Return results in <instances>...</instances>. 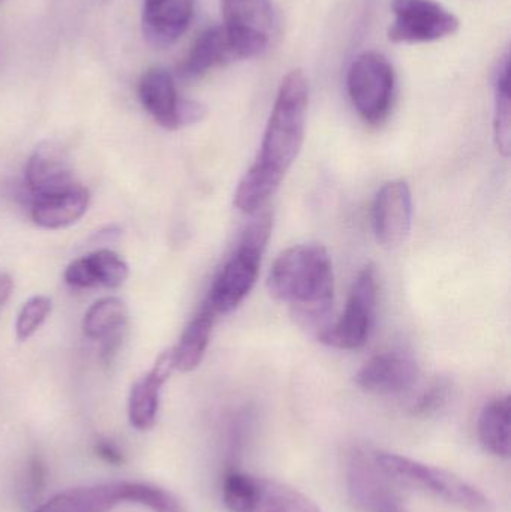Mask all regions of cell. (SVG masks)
Masks as SVG:
<instances>
[{"mask_svg":"<svg viewBox=\"0 0 511 512\" xmlns=\"http://www.w3.org/2000/svg\"><path fill=\"white\" fill-rule=\"evenodd\" d=\"M276 300L288 303L305 325L320 322L332 309L335 276L332 259L320 245H299L276 258L267 279Z\"/></svg>","mask_w":511,"mask_h":512,"instance_id":"obj_1","label":"cell"},{"mask_svg":"<svg viewBox=\"0 0 511 512\" xmlns=\"http://www.w3.org/2000/svg\"><path fill=\"white\" fill-rule=\"evenodd\" d=\"M309 86L300 69L285 75L267 122L257 164L284 177L305 141Z\"/></svg>","mask_w":511,"mask_h":512,"instance_id":"obj_2","label":"cell"},{"mask_svg":"<svg viewBox=\"0 0 511 512\" xmlns=\"http://www.w3.org/2000/svg\"><path fill=\"white\" fill-rule=\"evenodd\" d=\"M372 457L381 472L395 483L429 493L461 510L494 512V504L482 490L446 469L389 451H374Z\"/></svg>","mask_w":511,"mask_h":512,"instance_id":"obj_3","label":"cell"},{"mask_svg":"<svg viewBox=\"0 0 511 512\" xmlns=\"http://www.w3.org/2000/svg\"><path fill=\"white\" fill-rule=\"evenodd\" d=\"M272 224L270 213H263L252 222L243 234L239 248L216 277L206 300L216 315L233 312L254 288L264 249L272 234Z\"/></svg>","mask_w":511,"mask_h":512,"instance_id":"obj_4","label":"cell"},{"mask_svg":"<svg viewBox=\"0 0 511 512\" xmlns=\"http://www.w3.org/2000/svg\"><path fill=\"white\" fill-rule=\"evenodd\" d=\"M126 502L143 505L153 512H186L179 499L167 490L131 481L68 490L54 496L35 512H108Z\"/></svg>","mask_w":511,"mask_h":512,"instance_id":"obj_5","label":"cell"},{"mask_svg":"<svg viewBox=\"0 0 511 512\" xmlns=\"http://www.w3.org/2000/svg\"><path fill=\"white\" fill-rule=\"evenodd\" d=\"M222 501L230 512H323L288 484L234 468L222 480Z\"/></svg>","mask_w":511,"mask_h":512,"instance_id":"obj_6","label":"cell"},{"mask_svg":"<svg viewBox=\"0 0 511 512\" xmlns=\"http://www.w3.org/2000/svg\"><path fill=\"white\" fill-rule=\"evenodd\" d=\"M395 86L392 63L377 51L359 54L348 69V95L359 116L369 125H381L387 119Z\"/></svg>","mask_w":511,"mask_h":512,"instance_id":"obj_7","label":"cell"},{"mask_svg":"<svg viewBox=\"0 0 511 512\" xmlns=\"http://www.w3.org/2000/svg\"><path fill=\"white\" fill-rule=\"evenodd\" d=\"M377 295V271L374 265L369 264L357 276L341 318L318 334L320 342L347 351L365 346L371 334Z\"/></svg>","mask_w":511,"mask_h":512,"instance_id":"obj_8","label":"cell"},{"mask_svg":"<svg viewBox=\"0 0 511 512\" xmlns=\"http://www.w3.org/2000/svg\"><path fill=\"white\" fill-rule=\"evenodd\" d=\"M221 9L236 59L263 56L275 32L272 0H221Z\"/></svg>","mask_w":511,"mask_h":512,"instance_id":"obj_9","label":"cell"},{"mask_svg":"<svg viewBox=\"0 0 511 512\" xmlns=\"http://www.w3.org/2000/svg\"><path fill=\"white\" fill-rule=\"evenodd\" d=\"M390 41L396 44H423L455 35L461 26L450 9L435 0H393Z\"/></svg>","mask_w":511,"mask_h":512,"instance_id":"obj_10","label":"cell"},{"mask_svg":"<svg viewBox=\"0 0 511 512\" xmlns=\"http://www.w3.org/2000/svg\"><path fill=\"white\" fill-rule=\"evenodd\" d=\"M347 486L351 501L363 512H408L392 480L381 472L374 457L354 450L347 463Z\"/></svg>","mask_w":511,"mask_h":512,"instance_id":"obj_11","label":"cell"},{"mask_svg":"<svg viewBox=\"0 0 511 512\" xmlns=\"http://www.w3.org/2000/svg\"><path fill=\"white\" fill-rule=\"evenodd\" d=\"M375 237L383 248L405 243L413 225V197L405 180H392L378 192L372 210Z\"/></svg>","mask_w":511,"mask_h":512,"instance_id":"obj_12","label":"cell"},{"mask_svg":"<svg viewBox=\"0 0 511 512\" xmlns=\"http://www.w3.org/2000/svg\"><path fill=\"white\" fill-rule=\"evenodd\" d=\"M419 378V366L405 352H384L363 364L356 376L362 390L381 396L401 394L414 387Z\"/></svg>","mask_w":511,"mask_h":512,"instance_id":"obj_13","label":"cell"},{"mask_svg":"<svg viewBox=\"0 0 511 512\" xmlns=\"http://www.w3.org/2000/svg\"><path fill=\"white\" fill-rule=\"evenodd\" d=\"M26 185L35 198L77 185L68 152L56 141H42L27 161Z\"/></svg>","mask_w":511,"mask_h":512,"instance_id":"obj_14","label":"cell"},{"mask_svg":"<svg viewBox=\"0 0 511 512\" xmlns=\"http://www.w3.org/2000/svg\"><path fill=\"white\" fill-rule=\"evenodd\" d=\"M194 0H144L143 33L155 48L176 44L194 18Z\"/></svg>","mask_w":511,"mask_h":512,"instance_id":"obj_15","label":"cell"},{"mask_svg":"<svg viewBox=\"0 0 511 512\" xmlns=\"http://www.w3.org/2000/svg\"><path fill=\"white\" fill-rule=\"evenodd\" d=\"M173 370V351L165 349L156 358L152 370L132 385L128 403V415L132 427L138 430H149L155 426L159 396Z\"/></svg>","mask_w":511,"mask_h":512,"instance_id":"obj_16","label":"cell"},{"mask_svg":"<svg viewBox=\"0 0 511 512\" xmlns=\"http://www.w3.org/2000/svg\"><path fill=\"white\" fill-rule=\"evenodd\" d=\"M138 98L144 110L168 131L180 129L179 114L183 98L177 93L173 75L164 68H150L138 81Z\"/></svg>","mask_w":511,"mask_h":512,"instance_id":"obj_17","label":"cell"},{"mask_svg":"<svg viewBox=\"0 0 511 512\" xmlns=\"http://www.w3.org/2000/svg\"><path fill=\"white\" fill-rule=\"evenodd\" d=\"M233 60H237L236 54L227 32L222 26H213L198 35L180 63L177 74L180 80L195 81Z\"/></svg>","mask_w":511,"mask_h":512,"instance_id":"obj_18","label":"cell"},{"mask_svg":"<svg viewBox=\"0 0 511 512\" xmlns=\"http://www.w3.org/2000/svg\"><path fill=\"white\" fill-rule=\"evenodd\" d=\"M89 203V191L77 183L68 191L35 198L30 216L38 227L60 230L80 221L89 209Z\"/></svg>","mask_w":511,"mask_h":512,"instance_id":"obj_19","label":"cell"},{"mask_svg":"<svg viewBox=\"0 0 511 512\" xmlns=\"http://www.w3.org/2000/svg\"><path fill=\"white\" fill-rule=\"evenodd\" d=\"M216 313L209 304L204 303L200 312L189 322L188 327L183 331L179 343L173 351L174 370L182 373H189L197 369L206 355L212 336L213 324H215Z\"/></svg>","mask_w":511,"mask_h":512,"instance_id":"obj_20","label":"cell"},{"mask_svg":"<svg viewBox=\"0 0 511 512\" xmlns=\"http://www.w3.org/2000/svg\"><path fill=\"white\" fill-rule=\"evenodd\" d=\"M511 435L510 396L497 397L483 408L479 417V439L486 451L509 459Z\"/></svg>","mask_w":511,"mask_h":512,"instance_id":"obj_21","label":"cell"},{"mask_svg":"<svg viewBox=\"0 0 511 512\" xmlns=\"http://www.w3.org/2000/svg\"><path fill=\"white\" fill-rule=\"evenodd\" d=\"M284 177L261 167L257 162L246 171L234 194V206L246 215L258 212L278 191Z\"/></svg>","mask_w":511,"mask_h":512,"instance_id":"obj_22","label":"cell"},{"mask_svg":"<svg viewBox=\"0 0 511 512\" xmlns=\"http://www.w3.org/2000/svg\"><path fill=\"white\" fill-rule=\"evenodd\" d=\"M129 310L125 301L117 297H105L87 310L83 331L89 339L104 340L111 334L126 330Z\"/></svg>","mask_w":511,"mask_h":512,"instance_id":"obj_23","label":"cell"},{"mask_svg":"<svg viewBox=\"0 0 511 512\" xmlns=\"http://www.w3.org/2000/svg\"><path fill=\"white\" fill-rule=\"evenodd\" d=\"M494 132L501 155H510L511 107H510V56L504 54L495 71Z\"/></svg>","mask_w":511,"mask_h":512,"instance_id":"obj_24","label":"cell"},{"mask_svg":"<svg viewBox=\"0 0 511 512\" xmlns=\"http://www.w3.org/2000/svg\"><path fill=\"white\" fill-rule=\"evenodd\" d=\"M98 285L107 288H119L129 277V265L122 256L110 249H99L87 255Z\"/></svg>","mask_w":511,"mask_h":512,"instance_id":"obj_25","label":"cell"},{"mask_svg":"<svg viewBox=\"0 0 511 512\" xmlns=\"http://www.w3.org/2000/svg\"><path fill=\"white\" fill-rule=\"evenodd\" d=\"M51 312V300L45 295L29 298L21 307L15 322V336L20 342L29 340L44 324Z\"/></svg>","mask_w":511,"mask_h":512,"instance_id":"obj_26","label":"cell"},{"mask_svg":"<svg viewBox=\"0 0 511 512\" xmlns=\"http://www.w3.org/2000/svg\"><path fill=\"white\" fill-rule=\"evenodd\" d=\"M452 396V382L444 376L435 378L411 406V414L417 417H429L437 414L449 403Z\"/></svg>","mask_w":511,"mask_h":512,"instance_id":"obj_27","label":"cell"},{"mask_svg":"<svg viewBox=\"0 0 511 512\" xmlns=\"http://www.w3.org/2000/svg\"><path fill=\"white\" fill-rule=\"evenodd\" d=\"M249 429H251V420L249 415L237 414L230 421L228 427V450H230V460L234 462L245 448L246 438H248Z\"/></svg>","mask_w":511,"mask_h":512,"instance_id":"obj_28","label":"cell"},{"mask_svg":"<svg viewBox=\"0 0 511 512\" xmlns=\"http://www.w3.org/2000/svg\"><path fill=\"white\" fill-rule=\"evenodd\" d=\"M65 280L68 285L74 286V288H92V286L98 285L87 256L75 259L68 265L65 271Z\"/></svg>","mask_w":511,"mask_h":512,"instance_id":"obj_29","label":"cell"},{"mask_svg":"<svg viewBox=\"0 0 511 512\" xmlns=\"http://www.w3.org/2000/svg\"><path fill=\"white\" fill-rule=\"evenodd\" d=\"M95 450L96 454H98L101 459H104L105 462L110 463V465H120V463L123 462L122 453H120V451L117 450L116 445L111 444V442H98Z\"/></svg>","mask_w":511,"mask_h":512,"instance_id":"obj_30","label":"cell"},{"mask_svg":"<svg viewBox=\"0 0 511 512\" xmlns=\"http://www.w3.org/2000/svg\"><path fill=\"white\" fill-rule=\"evenodd\" d=\"M12 289H14L12 277L8 273L0 271V309H3L8 303L12 295Z\"/></svg>","mask_w":511,"mask_h":512,"instance_id":"obj_31","label":"cell"},{"mask_svg":"<svg viewBox=\"0 0 511 512\" xmlns=\"http://www.w3.org/2000/svg\"><path fill=\"white\" fill-rule=\"evenodd\" d=\"M0 2H2V0H0Z\"/></svg>","mask_w":511,"mask_h":512,"instance_id":"obj_32","label":"cell"}]
</instances>
